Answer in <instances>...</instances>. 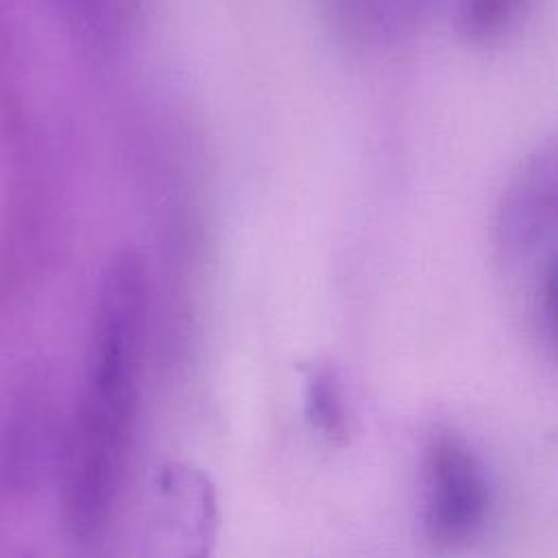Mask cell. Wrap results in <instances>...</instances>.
Returning <instances> with one entry per match:
<instances>
[{"instance_id":"2","label":"cell","mask_w":558,"mask_h":558,"mask_svg":"<svg viewBox=\"0 0 558 558\" xmlns=\"http://www.w3.org/2000/svg\"><path fill=\"white\" fill-rule=\"evenodd\" d=\"M490 486L480 458L458 438L438 436L423 460V525L432 541L473 538L490 512Z\"/></svg>"},{"instance_id":"5","label":"cell","mask_w":558,"mask_h":558,"mask_svg":"<svg viewBox=\"0 0 558 558\" xmlns=\"http://www.w3.org/2000/svg\"><path fill=\"white\" fill-rule=\"evenodd\" d=\"M532 0H460L458 26L473 41L501 35L527 9Z\"/></svg>"},{"instance_id":"7","label":"cell","mask_w":558,"mask_h":558,"mask_svg":"<svg viewBox=\"0 0 558 558\" xmlns=\"http://www.w3.org/2000/svg\"><path fill=\"white\" fill-rule=\"evenodd\" d=\"M307 403H310V416L316 421V425L329 434L338 436L342 434V401L336 388V381L327 371H318L307 381Z\"/></svg>"},{"instance_id":"3","label":"cell","mask_w":558,"mask_h":558,"mask_svg":"<svg viewBox=\"0 0 558 558\" xmlns=\"http://www.w3.org/2000/svg\"><path fill=\"white\" fill-rule=\"evenodd\" d=\"M556 229L554 150L538 153L506 194L501 209V246L514 264H525Z\"/></svg>"},{"instance_id":"6","label":"cell","mask_w":558,"mask_h":558,"mask_svg":"<svg viewBox=\"0 0 558 558\" xmlns=\"http://www.w3.org/2000/svg\"><path fill=\"white\" fill-rule=\"evenodd\" d=\"M63 15L78 28L107 35L120 28L124 17H129L131 0H54Z\"/></svg>"},{"instance_id":"8","label":"cell","mask_w":558,"mask_h":558,"mask_svg":"<svg viewBox=\"0 0 558 558\" xmlns=\"http://www.w3.org/2000/svg\"><path fill=\"white\" fill-rule=\"evenodd\" d=\"M427 2H429V0H427Z\"/></svg>"},{"instance_id":"4","label":"cell","mask_w":558,"mask_h":558,"mask_svg":"<svg viewBox=\"0 0 558 558\" xmlns=\"http://www.w3.org/2000/svg\"><path fill=\"white\" fill-rule=\"evenodd\" d=\"M427 0H327L331 17L351 35L386 37L408 26Z\"/></svg>"},{"instance_id":"1","label":"cell","mask_w":558,"mask_h":558,"mask_svg":"<svg viewBox=\"0 0 558 558\" xmlns=\"http://www.w3.org/2000/svg\"><path fill=\"white\" fill-rule=\"evenodd\" d=\"M148 281L135 253H120L100 288L87 388L70 453L65 517L78 538L107 523L124 475L140 395Z\"/></svg>"}]
</instances>
